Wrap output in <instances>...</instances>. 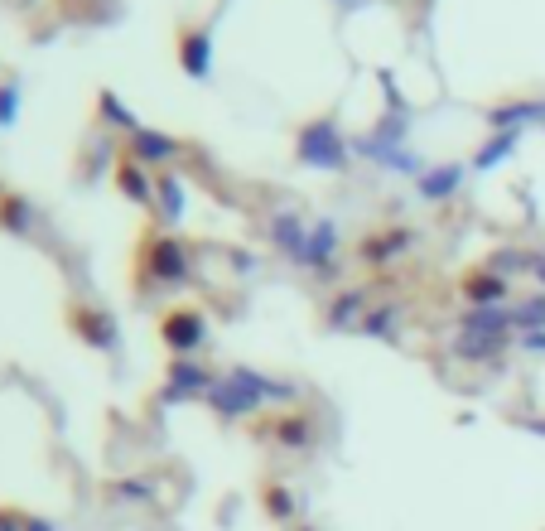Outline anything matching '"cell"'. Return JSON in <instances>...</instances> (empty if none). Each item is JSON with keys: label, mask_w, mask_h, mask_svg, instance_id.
I'll list each match as a JSON object with an SVG mask.
<instances>
[{"label": "cell", "mask_w": 545, "mask_h": 531, "mask_svg": "<svg viewBox=\"0 0 545 531\" xmlns=\"http://www.w3.org/2000/svg\"><path fill=\"white\" fill-rule=\"evenodd\" d=\"M468 295H473V300H497V295H502V280H492V276H468Z\"/></svg>", "instance_id": "6da1fadb"}]
</instances>
